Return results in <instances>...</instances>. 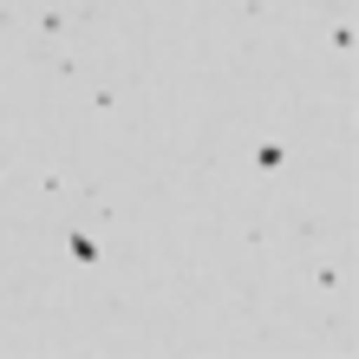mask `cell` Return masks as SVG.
<instances>
[{
  "label": "cell",
  "instance_id": "1",
  "mask_svg": "<svg viewBox=\"0 0 359 359\" xmlns=\"http://www.w3.org/2000/svg\"><path fill=\"white\" fill-rule=\"evenodd\" d=\"M66 248H72V262H98V242H92V236H72Z\"/></svg>",
  "mask_w": 359,
  "mask_h": 359
}]
</instances>
